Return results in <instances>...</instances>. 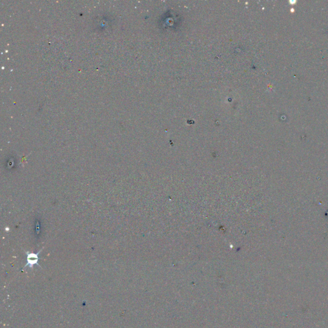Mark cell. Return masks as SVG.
I'll return each mask as SVG.
<instances>
[{
  "instance_id": "obj_1",
  "label": "cell",
  "mask_w": 328,
  "mask_h": 328,
  "mask_svg": "<svg viewBox=\"0 0 328 328\" xmlns=\"http://www.w3.org/2000/svg\"><path fill=\"white\" fill-rule=\"evenodd\" d=\"M43 249L39 251L37 253H34L30 252H25L27 256V263L25 265V266L24 267V269L27 267H29L30 269L34 268V266L35 265H37L39 267H41L40 265L38 263L39 261V253L42 251Z\"/></svg>"
}]
</instances>
